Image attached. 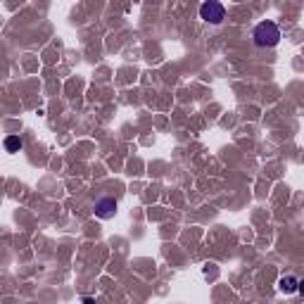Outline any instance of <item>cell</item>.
<instances>
[{"mask_svg":"<svg viewBox=\"0 0 304 304\" xmlns=\"http://www.w3.org/2000/svg\"><path fill=\"white\" fill-rule=\"evenodd\" d=\"M252 38H254V45H259V48H276L280 43V27L271 19L259 22L252 31Z\"/></svg>","mask_w":304,"mask_h":304,"instance_id":"obj_1","label":"cell"},{"mask_svg":"<svg viewBox=\"0 0 304 304\" xmlns=\"http://www.w3.org/2000/svg\"><path fill=\"white\" fill-rule=\"evenodd\" d=\"M200 19L216 27V24H221L226 19V8L221 3H216V0H207V3L200 5Z\"/></svg>","mask_w":304,"mask_h":304,"instance_id":"obj_2","label":"cell"},{"mask_svg":"<svg viewBox=\"0 0 304 304\" xmlns=\"http://www.w3.org/2000/svg\"><path fill=\"white\" fill-rule=\"evenodd\" d=\"M95 216L98 219H102V221H107V219H112V216L116 214V200L114 197H102V200H98L95 202Z\"/></svg>","mask_w":304,"mask_h":304,"instance_id":"obj_3","label":"cell"},{"mask_svg":"<svg viewBox=\"0 0 304 304\" xmlns=\"http://www.w3.org/2000/svg\"><path fill=\"white\" fill-rule=\"evenodd\" d=\"M297 280L295 276H283L280 280H278V290L283 292V295H292V292H297Z\"/></svg>","mask_w":304,"mask_h":304,"instance_id":"obj_4","label":"cell"},{"mask_svg":"<svg viewBox=\"0 0 304 304\" xmlns=\"http://www.w3.org/2000/svg\"><path fill=\"white\" fill-rule=\"evenodd\" d=\"M22 138H19V135H8V138H5V150L8 152H19L22 150Z\"/></svg>","mask_w":304,"mask_h":304,"instance_id":"obj_5","label":"cell"},{"mask_svg":"<svg viewBox=\"0 0 304 304\" xmlns=\"http://www.w3.org/2000/svg\"><path fill=\"white\" fill-rule=\"evenodd\" d=\"M297 292H302V295H304V280H299V283H297Z\"/></svg>","mask_w":304,"mask_h":304,"instance_id":"obj_6","label":"cell"},{"mask_svg":"<svg viewBox=\"0 0 304 304\" xmlns=\"http://www.w3.org/2000/svg\"><path fill=\"white\" fill-rule=\"evenodd\" d=\"M83 304H95V299H90V297H83Z\"/></svg>","mask_w":304,"mask_h":304,"instance_id":"obj_7","label":"cell"}]
</instances>
